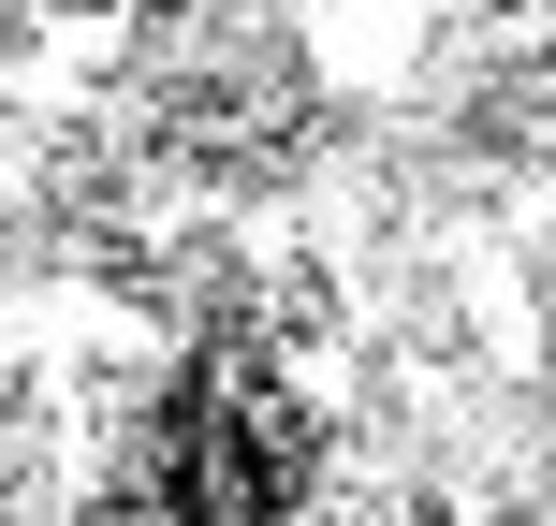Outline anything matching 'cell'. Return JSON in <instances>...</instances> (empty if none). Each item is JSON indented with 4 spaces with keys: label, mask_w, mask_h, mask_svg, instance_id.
Instances as JSON below:
<instances>
[{
    "label": "cell",
    "mask_w": 556,
    "mask_h": 526,
    "mask_svg": "<svg viewBox=\"0 0 556 526\" xmlns=\"http://www.w3.org/2000/svg\"><path fill=\"white\" fill-rule=\"evenodd\" d=\"M469 526H542V512H469Z\"/></svg>",
    "instance_id": "obj_1"
}]
</instances>
